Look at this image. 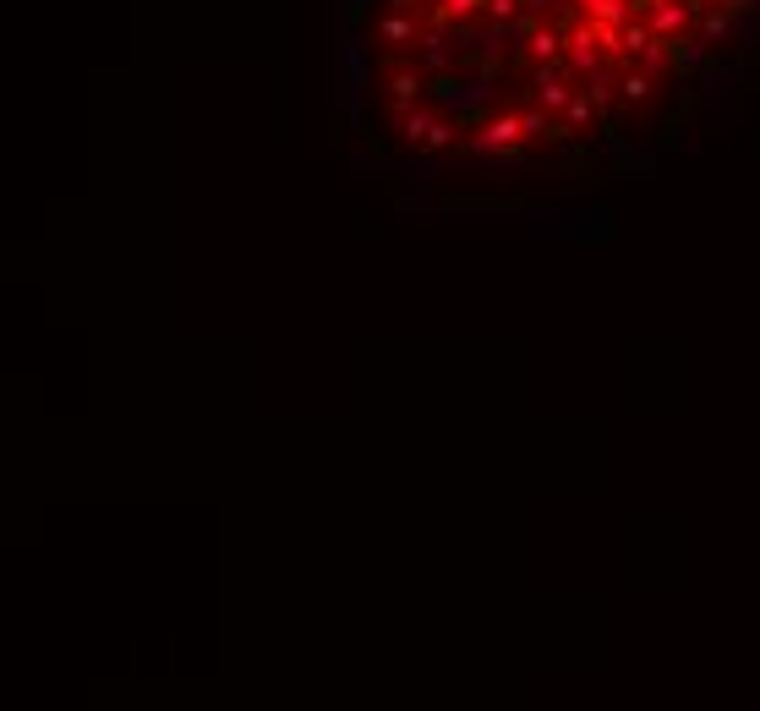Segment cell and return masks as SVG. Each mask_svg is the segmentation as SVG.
Segmentation results:
<instances>
[{"label": "cell", "mask_w": 760, "mask_h": 711, "mask_svg": "<svg viewBox=\"0 0 760 711\" xmlns=\"http://www.w3.org/2000/svg\"><path fill=\"white\" fill-rule=\"evenodd\" d=\"M389 93H394V121H405L416 110V99H422V72H394Z\"/></svg>", "instance_id": "6"}, {"label": "cell", "mask_w": 760, "mask_h": 711, "mask_svg": "<svg viewBox=\"0 0 760 711\" xmlns=\"http://www.w3.org/2000/svg\"><path fill=\"white\" fill-rule=\"evenodd\" d=\"M378 39H383V44H411V39H422V17H405V11H389V17L378 22Z\"/></svg>", "instance_id": "7"}, {"label": "cell", "mask_w": 760, "mask_h": 711, "mask_svg": "<svg viewBox=\"0 0 760 711\" xmlns=\"http://www.w3.org/2000/svg\"><path fill=\"white\" fill-rule=\"evenodd\" d=\"M728 33H733V11L728 6H711L706 17H700V39H706V44L728 39Z\"/></svg>", "instance_id": "8"}, {"label": "cell", "mask_w": 760, "mask_h": 711, "mask_svg": "<svg viewBox=\"0 0 760 711\" xmlns=\"http://www.w3.org/2000/svg\"><path fill=\"white\" fill-rule=\"evenodd\" d=\"M646 22H651L657 39H684L689 22H695V11H689V0H657V6L646 11Z\"/></svg>", "instance_id": "4"}, {"label": "cell", "mask_w": 760, "mask_h": 711, "mask_svg": "<svg viewBox=\"0 0 760 711\" xmlns=\"http://www.w3.org/2000/svg\"><path fill=\"white\" fill-rule=\"evenodd\" d=\"M591 110H596V104H591V93L580 88L575 99H569V110H564V126H569V132H580V126L591 121Z\"/></svg>", "instance_id": "10"}, {"label": "cell", "mask_w": 760, "mask_h": 711, "mask_svg": "<svg viewBox=\"0 0 760 711\" xmlns=\"http://www.w3.org/2000/svg\"><path fill=\"white\" fill-rule=\"evenodd\" d=\"M564 33H569V44H564V66H569V72L580 77V83H586V77H596V72H602V61H607V55H602V44H596V28H591V17L569 22Z\"/></svg>", "instance_id": "1"}, {"label": "cell", "mask_w": 760, "mask_h": 711, "mask_svg": "<svg viewBox=\"0 0 760 711\" xmlns=\"http://www.w3.org/2000/svg\"><path fill=\"white\" fill-rule=\"evenodd\" d=\"M520 143H531V137H525V126H520V110L493 115V121H487L482 132L471 137V148H482V154H504V159L520 154Z\"/></svg>", "instance_id": "2"}, {"label": "cell", "mask_w": 760, "mask_h": 711, "mask_svg": "<svg viewBox=\"0 0 760 711\" xmlns=\"http://www.w3.org/2000/svg\"><path fill=\"white\" fill-rule=\"evenodd\" d=\"M487 17H493V22H520L525 17V0H487Z\"/></svg>", "instance_id": "12"}, {"label": "cell", "mask_w": 760, "mask_h": 711, "mask_svg": "<svg viewBox=\"0 0 760 711\" xmlns=\"http://www.w3.org/2000/svg\"><path fill=\"white\" fill-rule=\"evenodd\" d=\"M449 143H454V126H443V121H438V126L427 132V143H422V148H449Z\"/></svg>", "instance_id": "13"}, {"label": "cell", "mask_w": 760, "mask_h": 711, "mask_svg": "<svg viewBox=\"0 0 760 711\" xmlns=\"http://www.w3.org/2000/svg\"><path fill=\"white\" fill-rule=\"evenodd\" d=\"M569 66L558 61V66H536V77H531V93H536V104H542V110H553V115H564L569 110V99H575V83H569Z\"/></svg>", "instance_id": "3"}, {"label": "cell", "mask_w": 760, "mask_h": 711, "mask_svg": "<svg viewBox=\"0 0 760 711\" xmlns=\"http://www.w3.org/2000/svg\"><path fill=\"white\" fill-rule=\"evenodd\" d=\"M635 61H640V72H662V66H673V39H651Z\"/></svg>", "instance_id": "9"}, {"label": "cell", "mask_w": 760, "mask_h": 711, "mask_svg": "<svg viewBox=\"0 0 760 711\" xmlns=\"http://www.w3.org/2000/svg\"><path fill=\"white\" fill-rule=\"evenodd\" d=\"M618 88H624L629 104H646L651 99V72H624V83H618Z\"/></svg>", "instance_id": "11"}, {"label": "cell", "mask_w": 760, "mask_h": 711, "mask_svg": "<svg viewBox=\"0 0 760 711\" xmlns=\"http://www.w3.org/2000/svg\"><path fill=\"white\" fill-rule=\"evenodd\" d=\"M564 44H569V33L553 28V22H542V28L525 39V55H531L536 66H558V61H564Z\"/></svg>", "instance_id": "5"}]
</instances>
